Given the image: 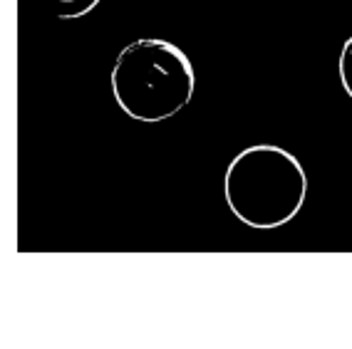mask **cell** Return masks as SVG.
<instances>
[{
    "mask_svg": "<svg viewBox=\"0 0 352 349\" xmlns=\"http://www.w3.org/2000/svg\"><path fill=\"white\" fill-rule=\"evenodd\" d=\"M38 3L57 20H77L92 13L102 0H38Z\"/></svg>",
    "mask_w": 352,
    "mask_h": 349,
    "instance_id": "obj_3",
    "label": "cell"
},
{
    "mask_svg": "<svg viewBox=\"0 0 352 349\" xmlns=\"http://www.w3.org/2000/svg\"><path fill=\"white\" fill-rule=\"evenodd\" d=\"M112 97L134 122L159 124L194 100L196 72L189 55L162 38L134 40L112 67Z\"/></svg>",
    "mask_w": 352,
    "mask_h": 349,
    "instance_id": "obj_2",
    "label": "cell"
},
{
    "mask_svg": "<svg viewBox=\"0 0 352 349\" xmlns=\"http://www.w3.org/2000/svg\"><path fill=\"white\" fill-rule=\"evenodd\" d=\"M223 199L233 218L256 231L283 228L308 199L300 159L276 144H253L233 156L223 174Z\"/></svg>",
    "mask_w": 352,
    "mask_h": 349,
    "instance_id": "obj_1",
    "label": "cell"
},
{
    "mask_svg": "<svg viewBox=\"0 0 352 349\" xmlns=\"http://www.w3.org/2000/svg\"><path fill=\"white\" fill-rule=\"evenodd\" d=\"M338 75L342 82V89L352 100V35L342 45V52H340V63H338Z\"/></svg>",
    "mask_w": 352,
    "mask_h": 349,
    "instance_id": "obj_4",
    "label": "cell"
}]
</instances>
